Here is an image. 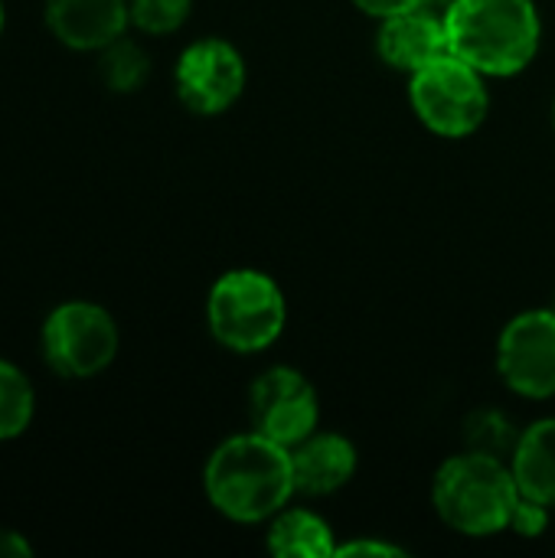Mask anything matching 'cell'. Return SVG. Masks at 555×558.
Instances as JSON below:
<instances>
[{
	"instance_id": "cell-1",
	"label": "cell",
	"mask_w": 555,
	"mask_h": 558,
	"mask_svg": "<svg viewBox=\"0 0 555 558\" xmlns=\"http://www.w3.org/2000/svg\"><path fill=\"white\" fill-rule=\"evenodd\" d=\"M203 494L222 520L265 526L298 497L291 448L252 428L222 438L203 464Z\"/></svg>"
},
{
	"instance_id": "cell-2",
	"label": "cell",
	"mask_w": 555,
	"mask_h": 558,
	"mask_svg": "<svg viewBox=\"0 0 555 558\" xmlns=\"http://www.w3.org/2000/svg\"><path fill=\"white\" fill-rule=\"evenodd\" d=\"M442 16L448 52L487 78L523 75L543 49L536 0H455Z\"/></svg>"
},
{
	"instance_id": "cell-3",
	"label": "cell",
	"mask_w": 555,
	"mask_h": 558,
	"mask_svg": "<svg viewBox=\"0 0 555 558\" xmlns=\"http://www.w3.org/2000/svg\"><path fill=\"white\" fill-rule=\"evenodd\" d=\"M520 504L510 461L461 448L445 458L432 477V510L451 533L464 539H494L510 530Z\"/></svg>"
},
{
	"instance_id": "cell-4",
	"label": "cell",
	"mask_w": 555,
	"mask_h": 558,
	"mask_svg": "<svg viewBox=\"0 0 555 558\" xmlns=\"http://www.w3.org/2000/svg\"><path fill=\"white\" fill-rule=\"evenodd\" d=\"M288 327L285 288L262 268H229L206 294V330L209 337L236 353L258 356L272 350Z\"/></svg>"
},
{
	"instance_id": "cell-5",
	"label": "cell",
	"mask_w": 555,
	"mask_h": 558,
	"mask_svg": "<svg viewBox=\"0 0 555 558\" xmlns=\"http://www.w3.org/2000/svg\"><path fill=\"white\" fill-rule=\"evenodd\" d=\"M487 75L458 59L455 52L438 56L409 75V108L415 121L445 141L471 137L491 114Z\"/></svg>"
},
{
	"instance_id": "cell-6",
	"label": "cell",
	"mask_w": 555,
	"mask_h": 558,
	"mask_svg": "<svg viewBox=\"0 0 555 558\" xmlns=\"http://www.w3.org/2000/svg\"><path fill=\"white\" fill-rule=\"evenodd\" d=\"M121 350V327L108 307L98 301L72 298L56 304L39 327L43 363L59 379H95L101 376Z\"/></svg>"
},
{
	"instance_id": "cell-7",
	"label": "cell",
	"mask_w": 555,
	"mask_h": 558,
	"mask_svg": "<svg viewBox=\"0 0 555 558\" xmlns=\"http://www.w3.org/2000/svg\"><path fill=\"white\" fill-rule=\"evenodd\" d=\"M249 85V65L226 36H200L186 43L173 62V92L180 105L200 118L226 114Z\"/></svg>"
},
{
	"instance_id": "cell-8",
	"label": "cell",
	"mask_w": 555,
	"mask_h": 558,
	"mask_svg": "<svg viewBox=\"0 0 555 558\" xmlns=\"http://www.w3.org/2000/svg\"><path fill=\"white\" fill-rule=\"evenodd\" d=\"M500 383L530 402L555 399V307L514 314L494 350Z\"/></svg>"
},
{
	"instance_id": "cell-9",
	"label": "cell",
	"mask_w": 555,
	"mask_h": 558,
	"mask_svg": "<svg viewBox=\"0 0 555 558\" xmlns=\"http://www.w3.org/2000/svg\"><path fill=\"white\" fill-rule=\"evenodd\" d=\"M249 425L252 432L294 448L321 428V392L294 366L275 363L249 386Z\"/></svg>"
},
{
	"instance_id": "cell-10",
	"label": "cell",
	"mask_w": 555,
	"mask_h": 558,
	"mask_svg": "<svg viewBox=\"0 0 555 558\" xmlns=\"http://www.w3.org/2000/svg\"><path fill=\"white\" fill-rule=\"evenodd\" d=\"M49 36L72 52H101L131 29L128 0H43Z\"/></svg>"
},
{
	"instance_id": "cell-11",
	"label": "cell",
	"mask_w": 555,
	"mask_h": 558,
	"mask_svg": "<svg viewBox=\"0 0 555 558\" xmlns=\"http://www.w3.org/2000/svg\"><path fill=\"white\" fill-rule=\"evenodd\" d=\"M445 52H448L445 16L432 7H415V10L386 16L376 26L379 62L393 72H402L406 78Z\"/></svg>"
},
{
	"instance_id": "cell-12",
	"label": "cell",
	"mask_w": 555,
	"mask_h": 558,
	"mask_svg": "<svg viewBox=\"0 0 555 558\" xmlns=\"http://www.w3.org/2000/svg\"><path fill=\"white\" fill-rule=\"evenodd\" d=\"M291 468H294L298 497L324 500L340 494L357 477L360 451L347 435L317 428L314 435H307L291 448Z\"/></svg>"
},
{
	"instance_id": "cell-13",
	"label": "cell",
	"mask_w": 555,
	"mask_h": 558,
	"mask_svg": "<svg viewBox=\"0 0 555 558\" xmlns=\"http://www.w3.org/2000/svg\"><path fill=\"white\" fill-rule=\"evenodd\" d=\"M337 546L340 539L327 517L294 500L265 523V549L275 558H334Z\"/></svg>"
},
{
	"instance_id": "cell-14",
	"label": "cell",
	"mask_w": 555,
	"mask_h": 558,
	"mask_svg": "<svg viewBox=\"0 0 555 558\" xmlns=\"http://www.w3.org/2000/svg\"><path fill=\"white\" fill-rule=\"evenodd\" d=\"M510 471L523 497L555 510V415H543L520 432Z\"/></svg>"
},
{
	"instance_id": "cell-15",
	"label": "cell",
	"mask_w": 555,
	"mask_h": 558,
	"mask_svg": "<svg viewBox=\"0 0 555 558\" xmlns=\"http://www.w3.org/2000/svg\"><path fill=\"white\" fill-rule=\"evenodd\" d=\"M98 56V78L105 82L108 92L114 95H134L147 85L150 78V56L147 49L131 39L128 33L114 43H108Z\"/></svg>"
},
{
	"instance_id": "cell-16",
	"label": "cell",
	"mask_w": 555,
	"mask_h": 558,
	"mask_svg": "<svg viewBox=\"0 0 555 558\" xmlns=\"http://www.w3.org/2000/svg\"><path fill=\"white\" fill-rule=\"evenodd\" d=\"M36 418V389L29 376L0 356V445L16 441Z\"/></svg>"
},
{
	"instance_id": "cell-17",
	"label": "cell",
	"mask_w": 555,
	"mask_h": 558,
	"mask_svg": "<svg viewBox=\"0 0 555 558\" xmlns=\"http://www.w3.org/2000/svg\"><path fill=\"white\" fill-rule=\"evenodd\" d=\"M520 432L523 428L504 409L484 405V409L468 412L464 428H461V438H464V448H471V451H484V454H497V458H507L510 461Z\"/></svg>"
},
{
	"instance_id": "cell-18",
	"label": "cell",
	"mask_w": 555,
	"mask_h": 558,
	"mask_svg": "<svg viewBox=\"0 0 555 558\" xmlns=\"http://www.w3.org/2000/svg\"><path fill=\"white\" fill-rule=\"evenodd\" d=\"M128 13L141 36H173L186 26L193 0H128Z\"/></svg>"
},
{
	"instance_id": "cell-19",
	"label": "cell",
	"mask_w": 555,
	"mask_h": 558,
	"mask_svg": "<svg viewBox=\"0 0 555 558\" xmlns=\"http://www.w3.org/2000/svg\"><path fill=\"white\" fill-rule=\"evenodd\" d=\"M550 520H553V507L520 494V504H517V510L510 517V530L507 533H514L520 539H540L550 530Z\"/></svg>"
},
{
	"instance_id": "cell-20",
	"label": "cell",
	"mask_w": 555,
	"mask_h": 558,
	"mask_svg": "<svg viewBox=\"0 0 555 558\" xmlns=\"http://www.w3.org/2000/svg\"><path fill=\"white\" fill-rule=\"evenodd\" d=\"M409 556V549H402L399 543L389 539H376V536H357V539H343L337 546V558H402Z\"/></svg>"
},
{
	"instance_id": "cell-21",
	"label": "cell",
	"mask_w": 555,
	"mask_h": 558,
	"mask_svg": "<svg viewBox=\"0 0 555 558\" xmlns=\"http://www.w3.org/2000/svg\"><path fill=\"white\" fill-rule=\"evenodd\" d=\"M363 16L370 20H386V16H396V13H406V10H415V7H425V0H350Z\"/></svg>"
},
{
	"instance_id": "cell-22",
	"label": "cell",
	"mask_w": 555,
	"mask_h": 558,
	"mask_svg": "<svg viewBox=\"0 0 555 558\" xmlns=\"http://www.w3.org/2000/svg\"><path fill=\"white\" fill-rule=\"evenodd\" d=\"M33 556V543L13 530V526H0V558H29Z\"/></svg>"
},
{
	"instance_id": "cell-23",
	"label": "cell",
	"mask_w": 555,
	"mask_h": 558,
	"mask_svg": "<svg viewBox=\"0 0 555 558\" xmlns=\"http://www.w3.org/2000/svg\"><path fill=\"white\" fill-rule=\"evenodd\" d=\"M451 3H455V0H425V7H432V10H438V13H445Z\"/></svg>"
},
{
	"instance_id": "cell-24",
	"label": "cell",
	"mask_w": 555,
	"mask_h": 558,
	"mask_svg": "<svg viewBox=\"0 0 555 558\" xmlns=\"http://www.w3.org/2000/svg\"><path fill=\"white\" fill-rule=\"evenodd\" d=\"M3 26H7V10H3V0H0V36H3Z\"/></svg>"
},
{
	"instance_id": "cell-25",
	"label": "cell",
	"mask_w": 555,
	"mask_h": 558,
	"mask_svg": "<svg viewBox=\"0 0 555 558\" xmlns=\"http://www.w3.org/2000/svg\"><path fill=\"white\" fill-rule=\"evenodd\" d=\"M553 128H555V101H553Z\"/></svg>"
},
{
	"instance_id": "cell-26",
	"label": "cell",
	"mask_w": 555,
	"mask_h": 558,
	"mask_svg": "<svg viewBox=\"0 0 555 558\" xmlns=\"http://www.w3.org/2000/svg\"><path fill=\"white\" fill-rule=\"evenodd\" d=\"M553 307H555V298H553Z\"/></svg>"
}]
</instances>
